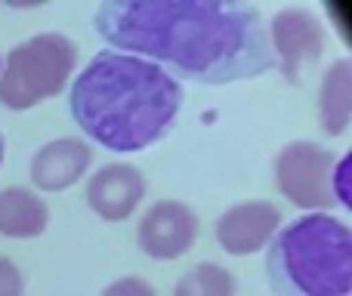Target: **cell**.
Instances as JSON below:
<instances>
[{"instance_id":"8","label":"cell","mask_w":352,"mask_h":296,"mask_svg":"<svg viewBox=\"0 0 352 296\" xmlns=\"http://www.w3.org/2000/svg\"><path fill=\"white\" fill-rule=\"evenodd\" d=\"M281 210L272 201H241L217 216L213 235L217 244L232 256H250L263 250L281 229Z\"/></svg>"},{"instance_id":"15","label":"cell","mask_w":352,"mask_h":296,"mask_svg":"<svg viewBox=\"0 0 352 296\" xmlns=\"http://www.w3.org/2000/svg\"><path fill=\"white\" fill-rule=\"evenodd\" d=\"M346 179H349V155H343V157H337L334 173H331V194H334V204L343 207V210H349L352 207Z\"/></svg>"},{"instance_id":"14","label":"cell","mask_w":352,"mask_h":296,"mask_svg":"<svg viewBox=\"0 0 352 296\" xmlns=\"http://www.w3.org/2000/svg\"><path fill=\"white\" fill-rule=\"evenodd\" d=\"M99 296H158L152 284L146 278H136V275H127V278H118L111 281Z\"/></svg>"},{"instance_id":"12","label":"cell","mask_w":352,"mask_h":296,"mask_svg":"<svg viewBox=\"0 0 352 296\" xmlns=\"http://www.w3.org/2000/svg\"><path fill=\"white\" fill-rule=\"evenodd\" d=\"M352 115V62L337 59L318 87V124L324 136H343Z\"/></svg>"},{"instance_id":"13","label":"cell","mask_w":352,"mask_h":296,"mask_svg":"<svg viewBox=\"0 0 352 296\" xmlns=\"http://www.w3.org/2000/svg\"><path fill=\"white\" fill-rule=\"evenodd\" d=\"M235 275L219 262H198L173 284L170 296H235Z\"/></svg>"},{"instance_id":"10","label":"cell","mask_w":352,"mask_h":296,"mask_svg":"<svg viewBox=\"0 0 352 296\" xmlns=\"http://www.w3.org/2000/svg\"><path fill=\"white\" fill-rule=\"evenodd\" d=\"M93 163V148L78 136H62L47 146L37 148V155L31 157V182L37 192H65L72 188L80 176L87 173V167Z\"/></svg>"},{"instance_id":"3","label":"cell","mask_w":352,"mask_h":296,"mask_svg":"<svg viewBox=\"0 0 352 296\" xmlns=\"http://www.w3.org/2000/svg\"><path fill=\"white\" fill-rule=\"evenodd\" d=\"M266 278L275 296H352V231L331 213H306L269 241Z\"/></svg>"},{"instance_id":"16","label":"cell","mask_w":352,"mask_h":296,"mask_svg":"<svg viewBox=\"0 0 352 296\" xmlns=\"http://www.w3.org/2000/svg\"><path fill=\"white\" fill-rule=\"evenodd\" d=\"M0 296H25V278L16 262L0 256Z\"/></svg>"},{"instance_id":"4","label":"cell","mask_w":352,"mask_h":296,"mask_svg":"<svg viewBox=\"0 0 352 296\" xmlns=\"http://www.w3.org/2000/svg\"><path fill=\"white\" fill-rule=\"evenodd\" d=\"M78 68V47L72 37L43 31L10 49L0 71V105L10 111H28L59 96Z\"/></svg>"},{"instance_id":"2","label":"cell","mask_w":352,"mask_h":296,"mask_svg":"<svg viewBox=\"0 0 352 296\" xmlns=\"http://www.w3.org/2000/svg\"><path fill=\"white\" fill-rule=\"evenodd\" d=\"M182 109V87L140 56L102 49L74 78L68 111L87 139L133 155L170 133Z\"/></svg>"},{"instance_id":"11","label":"cell","mask_w":352,"mask_h":296,"mask_svg":"<svg viewBox=\"0 0 352 296\" xmlns=\"http://www.w3.org/2000/svg\"><path fill=\"white\" fill-rule=\"evenodd\" d=\"M50 225V207L37 192L10 185L0 192V235L12 241H28L43 235Z\"/></svg>"},{"instance_id":"17","label":"cell","mask_w":352,"mask_h":296,"mask_svg":"<svg viewBox=\"0 0 352 296\" xmlns=\"http://www.w3.org/2000/svg\"><path fill=\"white\" fill-rule=\"evenodd\" d=\"M0 161H3V136H0Z\"/></svg>"},{"instance_id":"5","label":"cell","mask_w":352,"mask_h":296,"mask_svg":"<svg viewBox=\"0 0 352 296\" xmlns=\"http://www.w3.org/2000/svg\"><path fill=\"white\" fill-rule=\"evenodd\" d=\"M337 155L318 142H287L275 157V188L300 210L328 213L334 204L331 194V173Z\"/></svg>"},{"instance_id":"7","label":"cell","mask_w":352,"mask_h":296,"mask_svg":"<svg viewBox=\"0 0 352 296\" xmlns=\"http://www.w3.org/2000/svg\"><path fill=\"white\" fill-rule=\"evenodd\" d=\"M198 241V213L182 201H155L136 225V244L148 260L170 262Z\"/></svg>"},{"instance_id":"9","label":"cell","mask_w":352,"mask_h":296,"mask_svg":"<svg viewBox=\"0 0 352 296\" xmlns=\"http://www.w3.org/2000/svg\"><path fill=\"white\" fill-rule=\"evenodd\" d=\"M87 204L105 223H124L146 198V176L133 163H105L87 182Z\"/></svg>"},{"instance_id":"6","label":"cell","mask_w":352,"mask_h":296,"mask_svg":"<svg viewBox=\"0 0 352 296\" xmlns=\"http://www.w3.org/2000/svg\"><path fill=\"white\" fill-rule=\"evenodd\" d=\"M266 31L275 53V65H281L287 84H303L306 71L324 53V25L318 22V16L306 6H285L281 12H275Z\"/></svg>"},{"instance_id":"1","label":"cell","mask_w":352,"mask_h":296,"mask_svg":"<svg viewBox=\"0 0 352 296\" xmlns=\"http://www.w3.org/2000/svg\"><path fill=\"white\" fill-rule=\"evenodd\" d=\"M93 28L115 53L140 56L167 74L207 87L263 78L275 53L250 3L210 0H105Z\"/></svg>"}]
</instances>
